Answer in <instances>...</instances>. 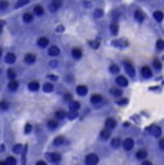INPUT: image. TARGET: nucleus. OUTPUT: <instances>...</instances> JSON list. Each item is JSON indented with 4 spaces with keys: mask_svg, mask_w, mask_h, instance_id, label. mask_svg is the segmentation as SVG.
<instances>
[{
    "mask_svg": "<svg viewBox=\"0 0 164 165\" xmlns=\"http://www.w3.org/2000/svg\"><path fill=\"white\" fill-rule=\"evenodd\" d=\"M99 157L97 154H88L85 157V165H98Z\"/></svg>",
    "mask_w": 164,
    "mask_h": 165,
    "instance_id": "nucleus-1",
    "label": "nucleus"
},
{
    "mask_svg": "<svg viewBox=\"0 0 164 165\" xmlns=\"http://www.w3.org/2000/svg\"><path fill=\"white\" fill-rule=\"evenodd\" d=\"M148 132H150L154 138H160V136H161V128H160L158 125H151V126L148 128Z\"/></svg>",
    "mask_w": 164,
    "mask_h": 165,
    "instance_id": "nucleus-2",
    "label": "nucleus"
},
{
    "mask_svg": "<svg viewBox=\"0 0 164 165\" xmlns=\"http://www.w3.org/2000/svg\"><path fill=\"white\" fill-rule=\"evenodd\" d=\"M48 159L50 162H53V164H58V162H61L62 155L59 152H50V154H48Z\"/></svg>",
    "mask_w": 164,
    "mask_h": 165,
    "instance_id": "nucleus-3",
    "label": "nucleus"
},
{
    "mask_svg": "<svg viewBox=\"0 0 164 165\" xmlns=\"http://www.w3.org/2000/svg\"><path fill=\"white\" fill-rule=\"evenodd\" d=\"M115 82H117V85H118L119 88H125V86L128 85V79H127L125 76L118 75V76H117V79H115Z\"/></svg>",
    "mask_w": 164,
    "mask_h": 165,
    "instance_id": "nucleus-4",
    "label": "nucleus"
},
{
    "mask_svg": "<svg viewBox=\"0 0 164 165\" xmlns=\"http://www.w3.org/2000/svg\"><path fill=\"white\" fill-rule=\"evenodd\" d=\"M122 148L125 151H131L134 148V139L132 138H127L125 141H122Z\"/></svg>",
    "mask_w": 164,
    "mask_h": 165,
    "instance_id": "nucleus-5",
    "label": "nucleus"
},
{
    "mask_svg": "<svg viewBox=\"0 0 164 165\" xmlns=\"http://www.w3.org/2000/svg\"><path fill=\"white\" fill-rule=\"evenodd\" d=\"M68 144V141H66L65 136H56L55 139H53V145L55 147H64Z\"/></svg>",
    "mask_w": 164,
    "mask_h": 165,
    "instance_id": "nucleus-6",
    "label": "nucleus"
},
{
    "mask_svg": "<svg viewBox=\"0 0 164 165\" xmlns=\"http://www.w3.org/2000/svg\"><path fill=\"white\" fill-rule=\"evenodd\" d=\"M62 3H64V0H52V3H50V6H49V10L50 12H56L62 6Z\"/></svg>",
    "mask_w": 164,
    "mask_h": 165,
    "instance_id": "nucleus-7",
    "label": "nucleus"
},
{
    "mask_svg": "<svg viewBox=\"0 0 164 165\" xmlns=\"http://www.w3.org/2000/svg\"><path fill=\"white\" fill-rule=\"evenodd\" d=\"M102 102H104V98L101 95H92L91 96V103L92 105H101Z\"/></svg>",
    "mask_w": 164,
    "mask_h": 165,
    "instance_id": "nucleus-8",
    "label": "nucleus"
},
{
    "mask_svg": "<svg viewBox=\"0 0 164 165\" xmlns=\"http://www.w3.org/2000/svg\"><path fill=\"white\" fill-rule=\"evenodd\" d=\"M25 62H26L28 65H33V63L36 62V56H35L33 53H26V56H25Z\"/></svg>",
    "mask_w": 164,
    "mask_h": 165,
    "instance_id": "nucleus-9",
    "label": "nucleus"
},
{
    "mask_svg": "<svg viewBox=\"0 0 164 165\" xmlns=\"http://www.w3.org/2000/svg\"><path fill=\"white\" fill-rule=\"evenodd\" d=\"M141 75H143V76H144V78H151V76H153V72H151V69H150V67H148V66H143V67H141Z\"/></svg>",
    "mask_w": 164,
    "mask_h": 165,
    "instance_id": "nucleus-10",
    "label": "nucleus"
},
{
    "mask_svg": "<svg viewBox=\"0 0 164 165\" xmlns=\"http://www.w3.org/2000/svg\"><path fill=\"white\" fill-rule=\"evenodd\" d=\"M115 126H117V122H115V119H112V118H110V119H107L105 121V128L107 129H114Z\"/></svg>",
    "mask_w": 164,
    "mask_h": 165,
    "instance_id": "nucleus-11",
    "label": "nucleus"
},
{
    "mask_svg": "<svg viewBox=\"0 0 164 165\" xmlns=\"http://www.w3.org/2000/svg\"><path fill=\"white\" fill-rule=\"evenodd\" d=\"M43 13H45V9H43L40 4L35 6V9H33V15H35V16H43Z\"/></svg>",
    "mask_w": 164,
    "mask_h": 165,
    "instance_id": "nucleus-12",
    "label": "nucleus"
},
{
    "mask_svg": "<svg viewBox=\"0 0 164 165\" xmlns=\"http://www.w3.org/2000/svg\"><path fill=\"white\" fill-rule=\"evenodd\" d=\"M37 46H39V48H46V46H49V39H48V37H39Z\"/></svg>",
    "mask_w": 164,
    "mask_h": 165,
    "instance_id": "nucleus-13",
    "label": "nucleus"
},
{
    "mask_svg": "<svg viewBox=\"0 0 164 165\" xmlns=\"http://www.w3.org/2000/svg\"><path fill=\"white\" fill-rule=\"evenodd\" d=\"M81 109V103L78 102V100H72L71 103H69V111H79Z\"/></svg>",
    "mask_w": 164,
    "mask_h": 165,
    "instance_id": "nucleus-14",
    "label": "nucleus"
},
{
    "mask_svg": "<svg viewBox=\"0 0 164 165\" xmlns=\"http://www.w3.org/2000/svg\"><path fill=\"white\" fill-rule=\"evenodd\" d=\"M65 118H66V112L64 109H58L55 112V119L56 121H61V119H65Z\"/></svg>",
    "mask_w": 164,
    "mask_h": 165,
    "instance_id": "nucleus-15",
    "label": "nucleus"
},
{
    "mask_svg": "<svg viewBox=\"0 0 164 165\" xmlns=\"http://www.w3.org/2000/svg\"><path fill=\"white\" fill-rule=\"evenodd\" d=\"M76 93H78L79 96H85V95L88 93V88L83 86V85H79V86L76 88Z\"/></svg>",
    "mask_w": 164,
    "mask_h": 165,
    "instance_id": "nucleus-16",
    "label": "nucleus"
},
{
    "mask_svg": "<svg viewBox=\"0 0 164 165\" xmlns=\"http://www.w3.org/2000/svg\"><path fill=\"white\" fill-rule=\"evenodd\" d=\"M46 125H48V128H49L50 131H53V129L58 128V121H56V119H49V121L46 122Z\"/></svg>",
    "mask_w": 164,
    "mask_h": 165,
    "instance_id": "nucleus-17",
    "label": "nucleus"
},
{
    "mask_svg": "<svg viewBox=\"0 0 164 165\" xmlns=\"http://www.w3.org/2000/svg\"><path fill=\"white\" fill-rule=\"evenodd\" d=\"M48 53H49L50 56H58V55L61 53V49H59L58 46H50L49 50H48Z\"/></svg>",
    "mask_w": 164,
    "mask_h": 165,
    "instance_id": "nucleus-18",
    "label": "nucleus"
},
{
    "mask_svg": "<svg viewBox=\"0 0 164 165\" xmlns=\"http://www.w3.org/2000/svg\"><path fill=\"white\" fill-rule=\"evenodd\" d=\"M134 19L137 20V22H143L146 16H144V13L141 12V10H135V13H134Z\"/></svg>",
    "mask_w": 164,
    "mask_h": 165,
    "instance_id": "nucleus-19",
    "label": "nucleus"
},
{
    "mask_svg": "<svg viewBox=\"0 0 164 165\" xmlns=\"http://www.w3.org/2000/svg\"><path fill=\"white\" fill-rule=\"evenodd\" d=\"M4 60H6V63L12 65V63L16 60V56H15V53H7V55H6V58H4Z\"/></svg>",
    "mask_w": 164,
    "mask_h": 165,
    "instance_id": "nucleus-20",
    "label": "nucleus"
},
{
    "mask_svg": "<svg viewBox=\"0 0 164 165\" xmlns=\"http://www.w3.org/2000/svg\"><path fill=\"white\" fill-rule=\"evenodd\" d=\"M135 157H137V159L143 161V159H146V157H147V151H146V149H140V151L135 154Z\"/></svg>",
    "mask_w": 164,
    "mask_h": 165,
    "instance_id": "nucleus-21",
    "label": "nucleus"
},
{
    "mask_svg": "<svg viewBox=\"0 0 164 165\" xmlns=\"http://www.w3.org/2000/svg\"><path fill=\"white\" fill-rule=\"evenodd\" d=\"M17 88H19V83L16 81H9V85H7V89L9 91L15 92V91H17Z\"/></svg>",
    "mask_w": 164,
    "mask_h": 165,
    "instance_id": "nucleus-22",
    "label": "nucleus"
},
{
    "mask_svg": "<svg viewBox=\"0 0 164 165\" xmlns=\"http://www.w3.org/2000/svg\"><path fill=\"white\" fill-rule=\"evenodd\" d=\"M72 58H74V59H81L82 58V50L78 49V48L72 49Z\"/></svg>",
    "mask_w": 164,
    "mask_h": 165,
    "instance_id": "nucleus-23",
    "label": "nucleus"
},
{
    "mask_svg": "<svg viewBox=\"0 0 164 165\" xmlns=\"http://www.w3.org/2000/svg\"><path fill=\"white\" fill-rule=\"evenodd\" d=\"M153 16H154V19L157 20V22H161L164 19V15H163V12H160V10H156L154 13H153Z\"/></svg>",
    "mask_w": 164,
    "mask_h": 165,
    "instance_id": "nucleus-24",
    "label": "nucleus"
},
{
    "mask_svg": "<svg viewBox=\"0 0 164 165\" xmlns=\"http://www.w3.org/2000/svg\"><path fill=\"white\" fill-rule=\"evenodd\" d=\"M10 103L7 100H0V111H9Z\"/></svg>",
    "mask_w": 164,
    "mask_h": 165,
    "instance_id": "nucleus-25",
    "label": "nucleus"
},
{
    "mask_svg": "<svg viewBox=\"0 0 164 165\" xmlns=\"http://www.w3.org/2000/svg\"><path fill=\"white\" fill-rule=\"evenodd\" d=\"M125 70H127V73H128L130 76H134V75H135V69H134L132 65H130V63H125Z\"/></svg>",
    "mask_w": 164,
    "mask_h": 165,
    "instance_id": "nucleus-26",
    "label": "nucleus"
},
{
    "mask_svg": "<svg viewBox=\"0 0 164 165\" xmlns=\"http://www.w3.org/2000/svg\"><path fill=\"white\" fill-rule=\"evenodd\" d=\"M111 95L119 98V96L122 95V89H121V88H112V89H111Z\"/></svg>",
    "mask_w": 164,
    "mask_h": 165,
    "instance_id": "nucleus-27",
    "label": "nucleus"
},
{
    "mask_svg": "<svg viewBox=\"0 0 164 165\" xmlns=\"http://www.w3.org/2000/svg\"><path fill=\"white\" fill-rule=\"evenodd\" d=\"M28 88H29V91H32V92H36V91L39 89V83L36 82V81H35V82H30L29 85H28Z\"/></svg>",
    "mask_w": 164,
    "mask_h": 165,
    "instance_id": "nucleus-28",
    "label": "nucleus"
},
{
    "mask_svg": "<svg viewBox=\"0 0 164 165\" xmlns=\"http://www.w3.org/2000/svg\"><path fill=\"white\" fill-rule=\"evenodd\" d=\"M110 136H111V131L110 129L105 128L104 131H101V139H108Z\"/></svg>",
    "mask_w": 164,
    "mask_h": 165,
    "instance_id": "nucleus-29",
    "label": "nucleus"
},
{
    "mask_svg": "<svg viewBox=\"0 0 164 165\" xmlns=\"http://www.w3.org/2000/svg\"><path fill=\"white\" fill-rule=\"evenodd\" d=\"M119 145H122V142H121L119 138H114V139L111 141V147H112V148H118Z\"/></svg>",
    "mask_w": 164,
    "mask_h": 165,
    "instance_id": "nucleus-30",
    "label": "nucleus"
},
{
    "mask_svg": "<svg viewBox=\"0 0 164 165\" xmlns=\"http://www.w3.org/2000/svg\"><path fill=\"white\" fill-rule=\"evenodd\" d=\"M7 78H9V81H15L16 79V72L13 69H9L7 70Z\"/></svg>",
    "mask_w": 164,
    "mask_h": 165,
    "instance_id": "nucleus-31",
    "label": "nucleus"
},
{
    "mask_svg": "<svg viewBox=\"0 0 164 165\" xmlns=\"http://www.w3.org/2000/svg\"><path fill=\"white\" fill-rule=\"evenodd\" d=\"M33 16H35V15H32V13H25V15H23V20H25L26 23H30V22H33Z\"/></svg>",
    "mask_w": 164,
    "mask_h": 165,
    "instance_id": "nucleus-32",
    "label": "nucleus"
},
{
    "mask_svg": "<svg viewBox=\"0 0 164 165\" xmlns=\"http://www.w3.org/2000/svg\"><path fill=\"white\" fill-rule=\"evenodd\" d=\"M4 161H6V164H7V165H16L17 164V161H16V158H15V157H7Z\"/></svg>",
    "mask_w": 164,
    "mask_h": 165,
    "instance_id": "nucleus-33",
    "label": "nucleus"
},
{
    "mask_svg": "<svg viewBox=\"0 0 164 165\" xmlns=\"http://www.w3.org/2000/svg\"><path fill=\"white\" fill-rule=\"evenodd\" d=\"M42 89H43L45 92H48V93H49V92L53 91V85H52V83H45V85L42 86Z\"/></svg>",
    "mask_w": 164,
    "mask_h": 165,
    "instance_id": "nucleus-34",
    "label": "nucleus"
},
{
    "mask_svg": "<svg viewBox=\"0 0 164 165\" xmlns=\"http://www.w3.org/2000/svg\"><path fill=\"white\" fill-rule=\"evenodd\" d=\"M22 151H23V145H22V144H16V145L13 147V152H15V154H22Z\"/></svg>",
    "mask_w": 164,
    "mask_h": 165,
    "instance_id": "nucleus-35",
    "label": "nucleus"
},
{
    "mask_svg": "<svg viewBox=\"0 0 164 165\" xmlns=\"http://www.w3.org/2000/svg\"><path fill=\"white\" fill-rule=\"evenodd\" d=\"M110 72H111V73H115V75H118V73H119V66L118 65H111L110 66Z\"/></svg>",
    "mask_w": 164,
    "mask_h": 165,
    "instance_id": "nucleus-36",
    "label": "nucleus"
},
{
    "mask_svg": "<svg viewBox=\"0 0 164 165\" xmlns=\"http://www.w3.org/2000/svg\"><path fill=\"white\" fill-rule=\"evenodd\" d=\"M76 116H78V112H76V111H69V112L66 114V118H68V119H75Z\"/></svg>",
    "mask_w": 164,
    "mask_h": 165,
    "instance_id": "nucleus-37",
    "label": "nucleus"
},
{
    "mask_svg": "<svg viewBox=\"0 0 164 165\" xmlns=\"http://www.w3.org/2000/svg\"><path fill=\"white\" fill-rule=\"evenodd\" d=\"M28 3H29V0H17V3H16V9H20V7L26 6Z\"/></svg>",
    "mask_w": 164,
    "mask_h": 165,
    "instance_id": "nucleus-38",
    "label": "nucleus"
},
{
    "mask_svg": "<svg viewBox=\"0 0 164 165\" xmlns=\"http://www.w3.org/2000/svg\"><path fill=\"white\" fill-rule=\"evenodd\" d=\"M156 48H157V50H164V40L163 39H158V40H157Z\"/></svg>",
    "mask_w": 164,
    "mask_h": 165,
    "instance_id": "nucleus-39",
    "label": "nucleus"
},
{
    "mask_svg": "<svg viewBox=\"0 0 164 165\" xmlns=\"http://www.w3.org/2000/svg\"><path fill=\"white\" fill-rule=\"evenodd\" d=\"M9 7V1L7 0H0V10H4Z\"/></svg>",
    "mask_w": 164,
    "mask_h": 165,
    "instance_id": "nucleus-40",
    "label": "nucleus"
},
{
    "mask_svg": "<svg viewBox=\"0 0 164 165\" xmlns=\"http://www.w3.org/2000/svg\"><path fill=\"white\" fill-rule=\"evenodd\" d=\"M110 29H111V33H112V34H117V33H118V25H117V23H112Z\"/></svg>",
    "mask_w": 164,
    "mask_h": 165,
    "instance_id": "nucleus-41",
    "label": "nucleus"
},
{
    "mask_svg": "<svg viewBox=\"0 0 164 165\" xmlns=\"http://www.w3.org/2000/svg\"><path fill=\"white\" fill-rule=\"evenodd\" d=\"M89 46H91L92 49H98L99 42H98V40H92V42H89Z\"/></svg>",
    "mask_w": 164,
    "mask_h": 165,
    "instance_id": "nucleus-42",
    "label": "nucleus"
},
{
    "mask_svg": "<svg viewBox=\"0 0 164 165\" xmlns=\"http://www.w3.org/2000/svg\"><path fill=\"white\" fill-rule=\"evenodd\" d=\"M33 129L32 124H26V126H25V133H30Z\"/></svg>",
    "mask_w": 164,
    "mask_h": 165,
    "instance_id": "nucleus-43",
    "label": "nucleus"
},
{
    "mask_svg": "<svg viewBox=\"0 0 164 165\" xmlns=\"http://www.w3.org/2000/svg\"><path fill=\"white\" fill-rule=\"evenodd\" d=\"M64 99H65V102H69V103H71V102H72V95H71V93H65V95H64Z\"/></svg>",
    "mask_w": 164,
    "mask_h": 165,
    "instance_id": "nucleus-44",
    "label": "nucleus"
},
{
    "mask_svg": "<svg viewBox=\"0 0 164 165\" xmlns=\"http://www.w3.org/2000/svg\"><path fill=\"white\" fill-rule=\"evenodd\" d=\"M58 65H59V63H58V60H50V63H49L50 67H58Z\"/></svg>",
    "mask_w": 164,
    "mask_h": 165,
    "instance_id": "nucleus-45",
    "label": "nucleus"
},
{
    "mask_svg": "<svg viewBox=\"0 0 164 165\" xmlns=\"http://www.w3.org/2000/svg\"><path fill=\"white\" fill-rule=\"evenodd\" d=\"M104 15V12L101 10V9H98V10H95V17H101Z\"/></svg>",
    "mask_w": 164,
    "mask_h": 165,
    "instance_id": "nucleus-46",
    "label": "nucleus"
},
{
    "mask_svg": "<svg viewBox=\"0 0 164 165\" xmlns=\"http://www.w3.org/2000/svg\"><path fill=\"white\" fill-rule=\"evenodd\" d=\"M117 103H118V105H127V103H128V100H127V99H119Z\"/></svg>",
    "mask_w": 164,
    "mask_h": 165,
    "instance_id": "nucleus-47",
    "label": "nucleus"
},
{
    "mask_svg": "<svg viewBox=\"0 0 164 165\" xmlns=\"http://www.w3.org/2000/svg\"><path fill=\"white\" fill-rule=\"evenodd\" d=\"M154 66H156V69H160V67H161V63H160L158 60H156V62H154Z\"/></svg>",
    "mask_w": 164,
    "mask_h": 165,
    "instance_id": "nucleus-48",
    "label": "nucleus"
},
{
    "mask_svg": "<svg viewBox=\"0 0 164 165\" xmlns=\"http://www.w3.org/2000/svg\"><path fill=\"white\" fill-rule=\"evenodd\" d=\"M49 79L50 81H58V76L56 75H49Z\"/></svg>",
    "mask_w": 164,
    "mask_h": 165,
    "instance_id": "nucleus-49",
    "label": "nucleus"
},
{
    "mask_svg": "<svg viewBox=\"0 0 164 165\" xmlns=\"http://www.w3.org/2000/svg\"><path fill=\"white\" fill-rule=\"evenodd\" d=\"M72 81H74V78H72V76H71V75H69V76H66V82H72Z\"/></svg>",
    "mask_w": 164,
    "mask_h": 165,
    "instance_id": "nucleus-50",
    "label": "nucleus"
},
{
    "mask_svg": "<svg viewBox=\"0 0 164 165\" xmlns=\"http://www.w3.org/2000/svg\"><path fill=\"white\" fill-rule=\"evenodd\" d=\"M36 165H48V164H46L45 161H37V162H36Z\"/></svg>",
    "mask_w": 164,
    "mask_h": 165,
    "instance_id": "nucleus-51",
    "label": "nucleus"
},
{
    "mask_svg": "<svg viewBox=\"0 0 164 165\" xmlns=\"http://www.w3.org/2000/svg\"><path fill=\"white\" fill-rule=\"evenodd\" d=\"M158 145H160V148H161V149H164V139L160 141V144H158Z\"/></svg>",
    "mask_w": 164,
    "mask_h": 165,
    "instance_id": "nucleus-52",
    "label": "nucleus"
},
{
    "mask_svg": "<svg viewBox=\"0 0 164 165\" xmlns=\"http://www.w3.org/2000/svg\"><path fill=\"white\" fill-rule=\"evenodd\" d=\"M141 165H153V164H151L150 161H143V164H141Z\"/></svg>",
    "mask_w": 164,
    "mask_h": 165,
    "instance_id": "nucleus-53",
    "label": "nucleus"
},
{
    "mask_svg": "<svg viewBox=\"0 0 164 165\" xmlns=\"http://www.w3.org/2000/svg\"><path fill=\"white\" fill-rule=\"evenodd\" d=\"M58 32H59V33L64 32V26H59V27H58Z\"/></svg>",
    "mask_w": 164,
    "mask_h": 165,
    "instance_id": "nucleus-54",
    "label": "nucleus"
},
{
    "mask_svg": "<svg viewBox=\"0 0 164 165\" xmlns=\"http://www.w3.org/2000/svg\"><path fill=\"white\" fill-rule=\"evenodd\" d=\"M3 26H4V23H3V22H0V32L3 30Z\"/></svg>",
    "mask_w": 164,
    "mask_h": 165,
    "instance_id": "nucleus-55",
    "label": "nucleus"
},
{
    "mask_svg": "<svg viewBox=\"0 0 164 165\" xmlns=\"http://www.w3.org/2000/svg\"><path fill=\"white\" fill-rule=\"evenodd\" d=\"M0 165H7V164H6V161H0Z\"/></svg>",
    "mask_w": 164,
    "mask_h": 165,
    "instance_id": "nucleus-56",
    "label": "nucleus"
},
{
    "mask_svg": "<svg viewBox=\"0 0 164 165\" xmlns=\"http://www.w3.org/2000/svg\"><path fill=\"white\" fill-rule=\"evenodd\" d=\"M0 56H1V49H0Z\"/></svg>",
    "mask_w": 164,
    "mask_h": 165,
    "instance_id": "nucleus-57",
    "label": "nucleus"
}]
</instances>
